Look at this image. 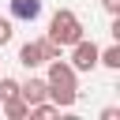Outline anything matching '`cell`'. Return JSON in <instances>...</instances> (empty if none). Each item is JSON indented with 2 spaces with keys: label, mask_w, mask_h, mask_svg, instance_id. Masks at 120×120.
Listing matches in <instances>:
<instances>
[{
  "label": "cell",
  "mask_w": 120,
  "mask_h": 120,
  "mask_svg": "<svg viewBox=\"0 0 120 120\" xmlns=\"http://www.w3.org/2000/svg\"><path fill=\"white\" fill-rule=\"evenodd\" d=\"M49 64V101H56L60 109H71L75 98H79V71L68 64V60H45Z\"/></svg>",
  "instance_id": "6da1fadb"
},
{
  "label": "cell",
  "mask_w": 120,
  "mask_h": 120,
  "mask_svg": "<svg viewBox=\"0 0 120 120\" xmlns=\"http://www.w3.org/2000/svg\"><path fill=\"white\" fill-rule=\"evenodd\" d=\"M49 38L60 41V45H75V41L82 38V22H79V15H75L71 8L52 11V19H49Z\"/></svg>",
  "instance_id": "7a4b0ae2"
},
{
  "label": "cell",
  "mask_w": 120,
  "mask_h": 120,
  "mask_svg": "<svg viewBox=\"0 0 120 120\" xmlns=\"http://www.w3.org/2000/svg\"><path fill=\"white\" fill-rule=\"evenodd\" d=\"M75 71H94L98 68V45L94 41H86V38H79L75 45H71V60H68Z\"/></svg>",
  "instance_id": "3957f363"
},
{
  "label": "cell",
  "mask_w": 120,
  "mask_h": 120,
  "mask_svg": "<svg viewBox=\"0 0 120 120\" xmlns=\"http://www.w3.org/2000/svg\"><path fill=\"white\" fill-rule=\"evenodd\" d=\"M19 98H22L26 105H38V101H45V98H49V82L30 75L26 82H19Z\"/></svg>",
  "instance_id": "277c9868"
},
{
  "label": "cell",
  "mask_w": 120,
  "mask_h": 120,
  "mask_svg": "<svg viewBox=\"0 0 120 120\" xmlns=\"http://www.w3.org/2000/svg\"><path fill=\"white\" fill-rule=\"evenodd\" d=\"M11 19H19V22L41 19V0H11Z\"/></svg>",
  "instance_id": "5b68a950"
},
{
  "label": "cell",
  "mask_w": 120,
  "mask_h": 120,
  "mask_svg": "<svg viewBox=\"0 0 120 120\" xmlns=\"http://www.w3.org/2000/svg\"><path fill=\"white\" fill-rule=\"evenodd\" d=\"M19 64H22L26 71L41 68V64H45V52H41V41H26V45L19 49Z\"/></svg>",
  "instance_id": "8992f818"
},
{
  "label": "cell",
  "mask_w": 120,
  "mask_h": 120,
  "mask_svg": "<svg viewBox=\"0 0 120 120\" xmlns=\"http://www.w3.org/2000/svg\"><path fill=\"white\" fill-rule=\"evenodd\" d=\"M0 105H4V116H8V120H22V116H30V105H26L19 94L8 98V101H0Z\"/></svg>",
  "instance_id": "52a82bcc"
},
{
  "label": "cell",
  "mask_w": 120,
  "mask_h": 120,
  "mask_svg": "<svg viewBox=\"0 0 120 120\" xmlns=\"http://www.w3.org/2000/svg\"><path fill=\"white\" fill-rule=\"evenodd\" d=\"M98 64L109 68V71H120V45L112 41L109 49H98Z\"/></svg>",
  "instance_id": "ba28073f"
},
{
  "label": "cell",
  "mask_w": 120,
  "mask_h": 120,
  "mask_svg": "<svg viewBox=\"0 0 120 120\" xmlns=\"http://www.w3.org/2000/svg\"><path fill=\"white\" fill-rule=\"evenodd\" d=\"M30 116H38V120H52V116H60V105L56 101H38V105H30Z\"/></svg>",
  "instance_id": "9c48e42d"
},
{
  "label": "cell",
  "mask_w": 120,
  "mask_h": 120,
  "mask_svg": "<svg viewBox=\"0 0 120 120\" xmlns=\"http://www.w3.org/2000/svg\"><path fill=\"white\" fill-rule=\"evenodd\" d=\"M38 41H41V52H45V60H60V49H64L60 41H52L49 34H45V38H38Z\"/></svg>",
  "instance_id": "30bf717a"
},
{
  "label": "cell",
  "mask_w": 120,
  "mask_h": 120,
  "mask_svg": "<svg viewBox=\"0 0 120 120\" xmlns=\"http://www.w3.org/2000/svg\"><path fill=\"white\" fill-rule=\"evenodd\" d=\"M19 94V82L11 79V75H0V101H8V98H15Z\"/></svg>",
  "instance_id": "8fae6325"
},
{
  "label": "cell",
  "mask_w": 120,
  "mask_h": 120,
  "mask_svg": "<svg viewBox=\"0 0 120 120\" xmlns=\"http://www.w3.org/2000/svg\"><path fill=\"white\" fill-rule=\"evenodd\" d=\"M11 38H15V26H11V19H0V49H4Z\"/></svg>",
  "instance_id": "7c38bea8"
},
{
  "label": "cell",
  "mask_w": 120,
  "mask_h": 120,
  "mask_svg": "<svg viewBox=\"0 0 120 120\" xmlns=\"http://www.w3.org/2000/svg\"><path fill=\"white\" fill-rule=\"evenodd\" d=\"M101 120H120V109H116V105H109V109H101Z\"/></svg>",
  "instance_id": "4fadbf2b"
},
{
  "label": "cell",
  "mask_w": 120,
  "mask_h": 120,
  "mask_svg": "<svg viewBox=\"0 0 120 120\" xmlns=\"http://www.w3.org/2000/svg\"><path fill=\"white\" fill-rule=\"evenodd\" d=\"M101 8H105L109 15H120V0H101Z\"/></svg>",
  "instance_id": "5bb4252c"
}]
</instances>
